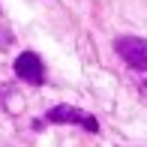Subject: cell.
I'll return each instance as SVG.
<instances>
[{"instance_id":"1","label":"cell","mask_w":147,"mask_h":147,"mask_svg":"<svg viewBox=\"0 0 147 147\" xmlns=\"http://www.w3.org/2000/svg\"><path fill=\"white\" fill-rule=\"evenodd\" d=\"M45 120H48V123H72V126L87 129V132H99L96 117H90L87 111L75 108V105H54V108L45 111Z\"/></svg>"},{"instance_id":"4","label":"cell","mask_w":147,"mask_h":147,"mask_svg":"<svg viewBox=\"0 0 147 147\" xmlns=\"http://www.w3.org/2000/svg\"><path fill=\"white\" fill-rule=\"evenodd\" d=\"M138 93H141V99H144V102H147V78H144V81H141V90H138Z\"/></svg>"},{"instance_id":"2","label":"cell","mask_w":147,"mask_h":147,"mask_svg":"<svg viewBox=\"0 0 147 147\" xmlns=\"http://www.w3.org/2000/svg\"><path fill=\"white\" fill-rule=\"evenodd\" d=\"M114 51L132 69H147V39H141V36H120L114 42Z\"/></svg>"},{"instance_id":"3","label":"cell","mask_w":147,"mask_h":147,"mask_svg":"<svg viewBox=\"0 0 147 147\" xmlns=\"http://www.w3.org/2000/svg\"><path fill=\"white\" fill-rule=\"evenodd\" d=\"M15 75L21 78L24 84H30V87H42L45 84V66L39 54H33V51H24V54L15 57Z\"/></svg>"}]
</instances>
